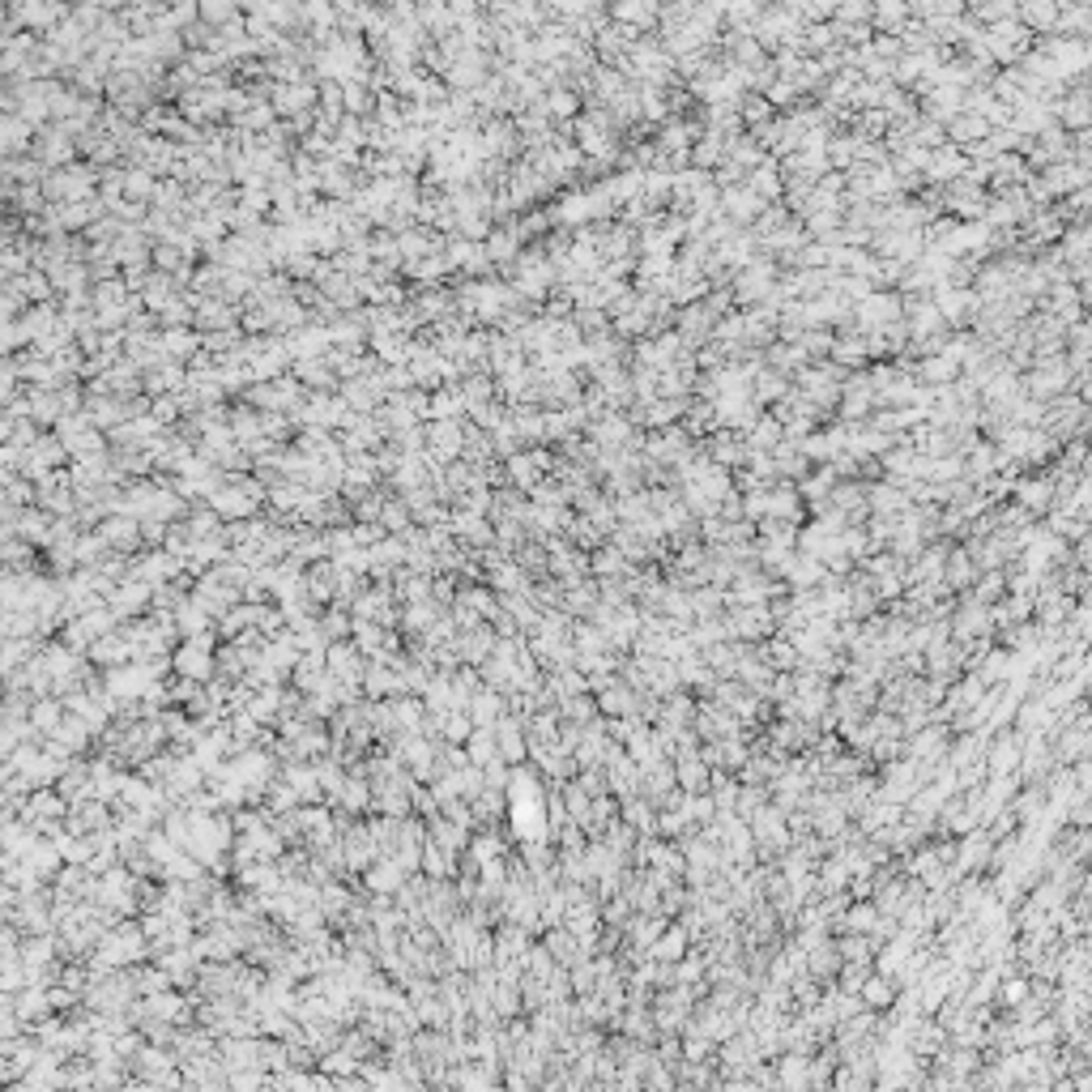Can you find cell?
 Masks as SVG:
<instances>
[{
	"label": "cell",
	"mask_w": 1092,
	"mask_h": 1092,
	"mask_svg": "<svg viewBox=\"0 0 1092 1092\" xmlns=\"http://www.w3.org/2000/svg\"><path fill=\"white\" fill-rule=\"evenodd\" d=\"M837 482H840V478L832 474V465H819V470H811L807 478H799V482H794V491H799L802 504L811 508V504H819V500H828Z\"/></svg>",
	"instance_id": "e0dca14e"
},
{
	"label": "cell",
	"mask_w": 1092,
	"mask_h": 1092,
	"mask_svg": "<svg viewBox=\"0 0 1092 1092\" xmlns=\"http://www.w3.org/2000/svg\"><path fill=\"white\" fill-rule=\"evenodd\" d=\"M1041 184H1046V193L1054 196V201H1063V196L1079 193V188H1088V167H1079V163H1054V167L1041 171Z\"/></svg>",
	"instance_id": "ba28073f"
},
{
	"label": "cell",
	"mask_w": 1092,
	"mask_h": 1092,
	"mask_svg": "<svg viewBox=\"0 0 1092 1092\" xmlns=\"http://www.w3.org/2000/svg\"><path fill=\"white\" fill-rule=\"evenodd\" d=\"M828 363H837V367H862L867 363V337L862 333H837L832 337V354H828Z\"/></svg>",
	"instance_id": "ac0fdd59"
},
{
	"label": "cell",
	"mask_w": 1092,
	"mask_h": 1092,
	"mask_svg": "<svg viewBox=\"0 0 1092 1092\" xmlns=\"http://www.w3.org/2000/svg\"><path fill=\"white\" fill-rule=\"evenodd\" d=\"M495 585L521 589V585H525V572H521L517 563H500V568H495Z\"/></svg>",
	"instance_id": "681fc988"
},
{
	"label": "cell",
	"mask_w": 1092,
	"mask_h": 1092,
	"mask_svg": "<svg viewBox=\"0 0 1092 1092\" xmlns=\"http://www.w3.org/2000/svg\"><path fill=\"white\" fill-rule=\"evenodd\" d=\"M449 77L457 85H482V56H478V52H470L465 60H457V65H452Z\"/></svg>",
	"instance_id": "b9f144b4"
},
{
	"label": "cell",
	"mask_w": 1092,
	"mask_h": 1092,
	"mask_svg": "<svg viewBox=\"0 0 1092 1092\" xmlns=\"http://www.w3.org/2000/svg\"><path fill=\"white\" fill-rule=\"evenodd\" d=\"M930 303H935V312L943 316V324H956V329L973 324V316H978V294L960 291V286H935Z\"/></svg>",
	"instance_id": "277c9868"
},
{
	"label": "cell",
	"mask_w": 1092,
	"mask_h": 1092,
	"mask_svg": "<svg viewBox=\"0 0 1092 1092\" xmlns=\"http://www.w3.org/2000/svg\"><path fill=\"white\" fill-rule=\"evenodd\" d=\"M981 623H986V615H981L978 606H965V615L956 619V628H960V631H978Z\"/></svg>",
	"instance_id": "11a10c76"
},
{
	"label": "cell",
	"mask_w": 1092,
	"mask_h": 1092,
	"mask_svg": "<svg viewBox=\"0 0 1092 1092\" xmlns=\"http://www.w3.org/2000/svg\"><path fill=\"white\" fill-rule=\"evenodd\" d=\"M968 17L978 22V26H998V22H1011L1016 17V0H981V5H973L968 9Z\"/></svg>",
	"instance_id": "1f68e13d"
},
{
	"label": "cell",
	"mask_w": 1092,
	"mask_h": 1092,
	"mask_svg": "<svg viewBox=\"0 0 1092 1092\" xmlns=\"http://www.w3.org/2000/svg\"><path fill=\"white\" fill-rule=\"evenodd\" d=\"M858 333H879L888 324H900V294L897 291H870L862 303H854Z\"/></svg>",
	"instance_id": "3957f363"
},
{
	"label": "cell",
	"mask_w": 1092,
	"mask_h": 1092,
	"mask_svg": "<svg viewBox=\"0 0 1092 1092\" xmlns=\"http://www.w3.org/2000/svg\"><path fill=\"white\" fill-rule=\"evenodd\" d=\"M909 145H918V150H938V145H948V137H943V128L930 124V120H918L909 133Z\"/></svg>",
	"instance_id": "7bdbcfd3"
},
{
	"label": "cell",
	"mask_w": 1092,
	"mask_h": 1092,
	"mask_svg": "<svg viewBox=\"0 0 1092 1092\" xmlns=\"http://www.w3.org/2000/svg\"><path fill=\"white\" fill-rule=\"evenodd\" d=\"M943 137H948V145L965 150V145H973V141H986V137H990V124H986L981 115H973V112H960V115L952 120V124L943 128Z\"/></svg>",
	"instance_id": "9a60e30c"
},
{
	"label": "cell",
	"mask_w": 1092,
	"mask_h": 1092,
	"mask_svg": "<svg viewBox=\"0 0 1092 1092\" xmlns=\"http://www.w3.org/2000/svg\"><path fill=\"white\" fill-rule=\"evenodd\" d=\"M789 223H794V213L785 210V205H769V210L759 213V218L747 226V231H751V239H756V248H759V243H769L772 235H781Z\"/></svg>",
	"instance_id": "603a6c76"
},
{
	"label": "cell",
	"mask_w": 1092,
	"mask_h": 1092,
	"mask_svg": "<svg viewBox=\"0 0 1092 1092\" xmlns=\"http://www.w3.org/2000/svg\"><path fill=\"white\" fill-rule=\"evenodd\" d=\"M585 432H589V444H593V449H628V440L636 435L623 414H606V419L589 422Z\"/></svg>",
	"instance_id": "7c38bea8"
},
{
	"label": "cell",
	"mask_w": 1092,
	"mask_h": 1092,
	"mask_svg": "<svg viewBox=\"0 0 1092 1092\" xmlns=\"http://www.w3.org/2000/svg\"><path fill=\"white\" fill-rule=\"evenodd\" d=\"M1016 22H1020L1028 35H1054V26H1058V0H1024V5H1016Z\"/></svg>",
	"instance_id": "8fae6325"
},
{
	"label": "cell",
	"mask_w": 1092,
	"mask_h": 1092,
	"mask_svg": "<svg viewBox=\"0 0 1092 1092\" xmlns=\"http://www.w3.org/2000/svg\"><path fill=\"white\" fill-rule=\"evenodd\" d=\"M995 449L1003 452V457H1011V462H1020V465H1041L1058 452V444H1054L1041 427H1011Z\"/></svg>",
	"instance_id": "6da1fadb"
},
{
	"label": "cell",
	"mask_w": 1092,
	"mask_h": 1092,
	"mask_svg": "<svg viewBox=\"0 0 1092 1092\" xmlns=\"http://www.w3.org/2000/svg\"><path fill=\"white\" fill-rule=\"evenodd\" d=\"M739 120H742V128L769 124V120H772L769 98H764V94H742V98H739Z\"/></svg>",
	"instance_id": "d590c367"
},
{
	"label": "cell",
	"mask_w": 1092,
	"mask_h": 1092,
	"mask_svg": "<svg viewBox=\"0 0 1092 1092\" xmlns=\"http://www.w3.org/2000/svg\"><path fill=\"white\" fill-rule=\"evenodd\" d=\"M854 154H858V141L849 137V133H845V128H840L837 137H828V145H824L828 171H840V175H845V171L854 167Z\"/></svg>",
	"instance_id": "4316f807"
},
{
	"label": "cell",
	"mask_w": 1092,
	"mask_h": 1092,
	"mask_svg": "<svg viewBox=\"0 0 1092 1092\" xmlns=\"http://www.w3.org/2000/svg\"><path fill=\"white\" fill-rule=\"evenodd\" d=\"M593 572L611 576V581H615V576H628V560H623V555H619L611 542H602L598 551H593Z\"/></svg>",
	"instance_id": "74e56055"
},
{
	"label": "cell",
	"mask_w": 1092,
	"mask_h": 1092,
	"mask_svg": "<svg viewBox=\"0 0 1092 1092\" xmlns=\"http://www.w3.org/2000/svg\"><path fill=\"white\" fill-rule=\"evenodd\" d=\"M978 581H981V585H978V598H981V602H990L998 589H1003V572H978Z\"/></svg>",
	"instance_id": "f907efd6"
},
{
	"label": "cell",
	"mask_w": 1092,
	"mask_h": 1092,
	"mask_svg": "<svg viewBox=\"0 0 1092 1092\" xmlns=\"http://www.w3.org/2000/svg\"><path fill=\"white\" fill-rule=\"evenodd\" d=\"M658 9L661 5H653V0H619V5L606 9V17H611L615 26H628V30H636V35H649V30L658 26Z\"/></svg>",
	"instance_id": "8992f818"
},
{
	"label": "cell",
	"mask_w": 1092,
	"mask_h": 1092,
	"mask_svg": "<svg viewBox=\"0 0 1092 1092\" xmlns=\"http://www.w3.org/2000/svg\"><path fill=\"white\" fill-rule=\"evenodd\" d=\"M504 474L512 478V487H521V491H533L538 487V465L530 462V452H517V457H508V465H504Z\"/></svg>",
	"instance_id": "8d00e7d4"
},
{
	"label": "cell",
	"mask_w": 1092,
	"mask_h": 1092,
	"mask_svg": "<svg viewBox=\"0 0 1092 1092\" xmlns=\"http://www.w3.org/2000/svg\"><path fill=\"white\" fill-rule=\"evenodd\" d=\"M960 462H965V478H968V482H981V478H990L998 470V449L990 444V440H978V444H973V449H968Z\"/></svg>",
	"instance_id": "ffe728a7"
},
{
	"label": "cell",
	"mask_w": 1092,
	"mask_h": 1092,
	"mask_svg": "<svg viewBox=\"0 0 1092 1092\" xmlns=\"http://www.w3.org/2000/svg\"><path fill=\"white\" fill-rule=\"evenodd\" d=\"M696 487H700L704 495L717 504V500H726L730 491H734V482H730V470H721V465H709V474H704Z\"/></svg>",
	"instance_id": "ab89813d"
},
{
	"label": "cell",
	"mask_w": 1092,
	"mask_h": 1092,
	"mask_svg": "<svg viewBox=\"0 0 1092 1092\" xmlns=\"http://www.w3.org/2000/svg\"><path fill=\"white\" fill-rule=\"evenodd\" d=\"M870 52H875L879 60H888V65H897L900 60V39L897 35H875V39H870Z\"/></svg>",
	"instance_id": "bcb514c9"
},
{
	"label": "cell",
	"mask_w": 1092,
	"mask_h": 1092,
	"mask_svg": "<svg viewBox=\"0 0 1092 1092\" xmlns=\"http://www.w3.org/2000/svg\"><path fill=\"white\" fill-rule=\"evenodd\" d=\"M704 452H709V462L721 465V470H734V465H747V457H751V449H747V440L734 432H709V440H700Z\"/></svg>",
	"instance_id": "52a82bcc"
},
{
	"label": "cell",
	"mask_w": 1092,
	"mask_h": 1092,
	"mask_svg": "<svg viewBox=\"0 0 1092 1092\" xmlns=\"http://www.w3.org/2000/svg\"><path fill=\"white\" fill-rule=\"evenodd\" d=\"M764 623H769V619H764V611H759V606H742V611H734V615H730V628H734V631H759Z\"/></svg>",
	"instance_id": "f6af8a7d"
},
{
	"label": "cell",
	"mask_w": 1092,
	"mask_h": 1092,
	"mask_svg": "<svg viewBox=\"0 0 1092 1092\" xmlns=\"http://www.w3.org/2000/svg\"><path fill=\"white\" fill-rule=\"evenodd\" d=\"M551 223H560V226L593 223V201H589V193H572V196H563L560 205L551 210Z\"/></svg>",
	"instance_id": "7402d4cb"
},
{
	"label": "cell",
	"mask_w": 1092,
	"mask_h": 1092,
	"mask_svg": "<svg viewBox=\"0 0 1092 1092\" xmlns=\"http://www.w3.org/2000/svg\"><path fill=\"white\" fill-rule=\"evenodd\" d=\"M1037 52L1054 60V69H1058L1063 85L1071 82V77H1084V73H1088V65H1092V47H1088V39H1063V35L1054 39V35H1046V39L1037 43Z\"/></svg>",
	"instance_id": "7a4b0ae2"
},
{
	"label": "cell",
	"mask_w": 1092,
	"mask_h": 1092,
	"mask_svg": "<svg viewBox=\"0 0 1092 1092\" xmlns=\"http://www.w3.org/2000/svg\"><path fill=\"white\" fill-rule=\"evenodd\" d=\"M956 478H965V462H960V457H935V462H926V482H930V487H948Z\"/></svg>",
	"instance_id": "e575fe53"
},
{
	"label": "cell",
	"mask_w": 1092,
	"mask_h": 1092,
	"mask_svg": "<svg viewBox=\"0 0 1092 1092\" xmlns=\"http://www.w3.org/2000/svg\"><path fill=\"white\" fill-rule=\"evenodd\" d=\"M965 167H968V158L960 154L956 145H938V150H930V163H926L922 180H930L935 188H943V184L960 180V175H965Z\"/></svg>",
	"instance_id": "9c48e42d"
},
{
	"label": "cell",
	"mask_w": 1092,
	"mask_h": 1092,
	"mask_svg": "<svg viewBox=\"0 0 1092 1092\" xmlns=\"http://www.w3.org/2000/svg\"><path fill=\"white\" fill-rule=\"evenodd\" d=\"M785 572H789V581H794L799 589H811V585H819V581H828L824 563L811 560V555H794V563H789Z\"/></svg>",
	"instance_id": "836d02e7"
},
{
	"label": "cell",
	"mask_w": 1092,
	"mask_h": 1092,
	"mask_svg": "<svg viewBox=\"0 0 1092 1092\" xmlns=\"http://www.w3.org/2000/svg\"><path fill=\"white\" fill-rule=\"evenodd\" d=\"M956 376H960V367H952L948 359H938V354H930V359H922V363L913 367V380H918V384H926V389L952 384Z\"/></svg>",
	"instance_id": "484cf974"
},
{
	"label": "cell",
	"mask_w": 1092,
	"mask_h": 1092,
	"mask_svg": "<svg viewBox=\"0 0 1092 1092\" xmlns=\"http://www.w3.org/2000/svg\"><path fill=\"white\" fill-rule=\"evenodd\" d=\"M462 231L465 235H474V239H482L487 235V218H482V213H462Z\"/></svg>",
	"instance_id": "db71d44e"
},
{
	"label": "cell",
	"mask_w": 1092,
	"mask_h": 1092,
	"mask_svg": "<svg viewBox=\"0 0 1092 1092\" xmlns=\"http://www.w3.org/2000/svg\"><path fill=\"white\" fill-rule=\"evenodd\" d=\"M432 444H435L440 452H444V457H452V452L462 449V427H457L452 419L435 422V427H432Z\"/></svg>",
	"instance_id": "60d3db41"
},
{
	"label": "cell",
	"mask_w": 1092,
	"mask_h": 1092,
	"mask_svg": "<svg viewBox=\"0 0 1092 1092\" xmlns=\"http://www.w3.org/2000/svg\"><path fill=\"white\" fill-rule=\"evenodd\" d=\"M517 551H521V568L546 572V555H551V551H546L542 542H525V546H517Z\"/></svg>",
	"instance_id": "7dc6e473"
},
{
	"label": "cell",
	"mask_w": 1092,
	"mask_h": 1092,
	"mask_svg": "<svg viewBox=\"0 0 1092 1092\" xmlns=\"http://www.w3.org/2000/svg\"><path fill=\"white\" fill-rule=\"evenodd\" d=\"M742 188L751 196H759L764 205H781V188H785V180H781V171H777V163L772 158H764L756 171H747V180H742Z\"/></svg>",
	"instance_id": "30bf717a"
},
{
	"label": "cell",
	"mask_w": 1092,
	"mask_h": 1092,
	"mask_svg": "<svg viewBox=\"0 0 1092 1092\" xmlns=\"http://www.w3.org/2000/svg\"><path fill=\"white\" fill-rule=\"evenodd\" d=\"M764 98H769V107H785V112H789V107H794L802 94L794 90V82H781V77H777V82L764 90Z\"/></svg>",
	"instance_id": "ee69618b"
},
{
	"label": "cell",
	"mask_w": 1092,
	"mask_h": 1092,
	"mask_svg": "<svg viewBox=\"0 0 1092 1092\" xmlns=\"http://www.w3.org/2000/svg\"><path fill=\"white\" fill-rule=\"evenodd\" d=\"M572 324H576V333H581V342H598V337H611V316H606V312L576 308V312H572Z\"/></svg>",
	"instance_id": "f546056e"
},
{
	"label": "cell",
	"mask_w": 1092,
	"mask_h": 1092,
	"mask_svg": "<svg viewBox=\"0 0 1092 1092\" xmlns=\"http://www.w3.org/2000/svg\"><path fill=\"white\" fill-rule=\"evenodd\" d=\"M905 22H909V5H905V0H879V5H870V30H875V35H897Z\"/></svg>",
	"instance_id": "d6986e66"
},
{
	"label": "cell",
	"mask_w": 1092,
	"mask_h": 1092,
	"mask_svg": "<svg viewBox=\"0 0 1092 1092\" xmlns=\"http://www.w3.org/2000/svg\"><path fill=\"white\" fill-rule=\"evenodd\" d=\"M1011 495H1016V504H1020L1028 517H1046V512H1050V504H1054V482H1050V474L1016 478Z\"/></svg>",
	"instance_id": "5b68a950"
},
{
	"label": "cell",
	"mask_w": 1092,
	"mask_h": 1092,
	"mask_svg": "<svg viewBox=\"0 0 1092 1092\" xmlns=\"http://www.w3.org/2000/svg\"><path fill=\"white\" fill-rule=\"evenodd\" d=\"M832 329H807V333L794 342L802 354H807V363H828V354H832Z\"/></svg>",
	"instance_id": "d6a6232c"
},
{
	"label": "cell",
	"mask_w": 1092,
	"mask_h": 1092,
	"mask_svg": "<svg viewBox=\"0 0 1092 1092\" xmlns=\"http://www.w3.org/2000/svg\"><path fill=\"white\" fill-rule=\"evenodd\" d=\"M897 39H900V52H905V56H926V52L935 47V35H930V26L913 22V17L897 30Z\"/></svg>",
	"instance_id": "83f0119b"
},
{
	"label": "cell",
	"mask_w": 1092,
	"mask_h": 1092,
	"mask_svg": "<svg viewBox=\"0 0 1092 1092\" xmlns=\"http://www.w3.org/2000/svg\"><path fill=\"white\" fill-rule=\"evenodd\" d=\"M512 427H517V435L521 440H542V410H533V406H517V414H512Z\"/></svg>",
	"instance_id": "f35d334b"
},
{
	"label": "cell",
	"mask_w": 1092,
	"mask_h": 1092,
	"mask_svg": "<svg viewBox=\"0 0 1092 1092\" xmlns=\"http://www.w3.org/2000/svg\"><path fill=\"white\" fill-rule=\"evenodd\" d=\"M546 112H551V120L555 124H572L576 115L585 112V103H581V94L576 90H568V85H555V90H546Z\"/></svg>",
	"instance_id": "44dd1931"
},
{
	"label": "cell",
	"mask_w": 1092,
	"mask_h": 1092,
	"mask_svg": "<svg viewBox=\"0 0 1092 1092\" xmlns=\"http://www.w3.org/2000/svg\"><path fill=\"white\" fill-rule=\"evenodd\" d=\"M789 397V376H781V372H769V367H759L756 376H751V402L756 406H764V402H785Z\"/></svg>",
	"instance_id": "2e32d148"
},
{
	"label": "cell",
	"mask_w": 1092,
	"mask_h": 1092,
	"mask_svg": "<svg viewBox=\"0 0 1092 1092\" xmlns=\"http://www.w3.org/2000/svg\"><path fill=\"white\" fill-rule=\"evenodd\" d=\"M742 440H747V449H751V452H772L785 440V432H781V422L772 419V414H759L756 427L742 435Z\"/></svg>",
	"instance_id": "d4e9b609"
},
{
	"label": "cell",
	"mask_w": 1092,
	"mask_h": 1092,
	"mask_svg": "<svg viewBox=\"0 0 1092 1092\" xmlns=\"http://www.w3.org/2000/svg\"><path fill=\"white\" fill-rule=\"evenodd\" d=\"M487 392H491L487 380H470V384H465V402H470V410L487 406Z\"/></svg>",
	"instance_id": "816d5d0a"
},
{
	"label": "cell",
	"mask_w": 1092,
	"mask_h": 1092,
	"mask_svg": "<svg viewBox=\"0 0 1092 1092\" xmlns=\"http://www.w3.org/2000/svg\"><path fill=\"white\" fill-rule=\"evenodd\" d=\"M802 512H807V504L799 500L794 482H777V487H769V517L772 521H785V525H794V530H799Z\"/></svg>",
	"instance_id": "4fadbf2b"
},
{
	"label": "cell",
	"mask_w": 1092,
	"mask_h": 1092,
	"mask_svg": "<svg viewBox=\"0 0 1092 1092\" xmlns=\"http://www.w3.org/2000/svg\"><path fill=\"white\" fill-rule=\"evenodd\" d=\"M764 158H769V154H764V150H759V145L747 137V133H742V137H734V141H726V163H734V167L756 171Z\"/></svg>",
	"instance_id": "f1b7e54d"
},
{
	"label": "cell",
	"mask_w": 1092,
	"mask_h": 1092,
	"mask_svg": "<svg viewBox=\"0 0 1092 1092\" xmlns=\"http://www.w3.org/2000/svg\"><path fill=\"white\" fill-rule=\"evenodd\" d=\"M721 158H726V141H721V137L704 133L700 141H691V167H696V171H713Z\"/></svg>",
	"instance_id": "4dcf8cb0"
},
{
	"label": "cell",
	"mask_w": 1092,
	"mask_h": 1092,
	"mask_svg": "<svg viewBox=\"0 0 1092 1092\" xmlns=\"http://www.w3.org/2000/svg\"><path fill=\"white\" fill-rule=\"evenodd\" d=\"M687 606H691V611H717V606H721V593H717V589H700Z\"/></svg>",
	"instance_id": "f5cc1de1"
},
{
	"label": "cell",
	"mask_w": 1092,
	"mask_h": 1092,
	"mask_svg": "<svg viewBox=\"0 0 1092 1092\" xmlns=\"http://www.w3.org/2000/svg\"><path fill=\"white\" fill-rule=\"evenodd\" d=\"M943 581L952 589H968L973 581H978V568H973V560L965 555V546H952L948 551V560H943Z\"/></svg>",
	"instance_id": "cb8c5ba5"
},
{
	"label": "cell",
	"mask_w": 1092,
	"mask_h": 1092,
	"mask_svg": "<svg viewBox=\"0 0 1092 1092\" xmlns=\"http://www.w3.org/2000/svg\"><path fill=\"white\" fill-rule=\"evenodd\" d=\"M1054 35H1063V39H1088L1092 35V5L1058 0V26H1054Z\"/></svg>",
	"instance_id": "5bb4252c"
},
{
	"label": "cell",
	"mask_w": 1092,
	"mask_h": 1092,
	"mask_svg": "<svg viewBox=\"0 0 1092 1092\" xmlns=\"http://www.w3.org/2000/svg\"><path fill=\"white\" fill-rule=\"evenodd\" d=\"M815 193H824V196H832V201H840V196H845V175H840V171H824V175L815 180Z\"/></svg>",
	"instance_id": "c3c4849f"
}]
</instances>
